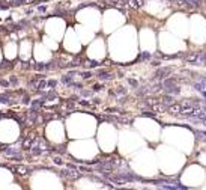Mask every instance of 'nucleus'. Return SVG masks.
<instances>
[{"instance_id": "obj_1", "label": "nucleus", "mask_w": 206, "mask_h": 190, "mask_svg": "<svg viewBox=\"0 0 206 190\" xmlns=\"http://www.w3.org/2000/svg\"><path fill=\"white\" fill-rule=\"evenodd\" d=\"M167 110H169V113H172V115H175V116H178L179 113H181V110H182V104H170L169 107H167Z\"/></svg>"}, {"instance_id": "obj_2", "label": "nucleus", "mask_w": 206, "mask_h": 190, "mask_svg": "<svg viewBox=\"0 0 206 190\" xmlns=\"http://www.w3.org/2000/svg\"><path fill=\"white\" fill-rule=\"evenodd\" d=\"M128 6L130 8H134V9H137V8H140L142 5H143V0H128Z\"/></svg>"}, {"instance_id": "obj_3", "label": "nucleus", "mask_w": 206, "mask_h": 190, "mask_svg": "<svg viewBox=\"0 0 206 190\" xmlns=\"http://www.w3.org/2000/svg\"><path fill=\"white\" fill-rule=\"evenodd\" d=\"M98 77H99L101 80H107V78H112V75H110L109 72H101V74H98Z\"/></svg>"}, {"instance_id": "obj_4", "label": "nucleus", "mask_w": 206, "mask_h": 190, "mask_svg": "<svg viewBox=\"0 0 206 190\" xmlns=\"http://www.w3.org/2000/svg\"><path fill=\"white\" fill-rule=\"evenodd\" d=\"M45 86H47V81H45V80H41V81L36 83V87H38V89H44Z\"/></svg>"}, {"instance_id": "obj_5", "label": "nucleus", "mask_w": 206, "mask_h": 190, "mask_svg": "<svg viewBox=\"0 0 206 190\" xmlns=\"http://www.w3.org/2000/svg\"><path fill=\"white\" fill-rule=\"evenodd\" d=\"M130 84H131V86H134V87H137V86H139L137 80H134V78H130Z\"/></svg>"}, {"instance_id": "obj_6", "label": "nucleus", "mask_w": 206, "mask_h": 190, "mask_svg": "<svg viewBox=\"0 0 206 190\" xmlns=\"http://www.w3.org/2000/svg\"><path fill=\"white\" fill-rule=\"evenodd\" d=\"M14 170H18V173H26V172H27L26 167H15Z\"/></svg>"}, {"instance_id": "obj_7", "label": "nucleus", "mask_w": 206, "mask_h": 190, "mask_svg": "<svg viewBox=\"0 0 206 190\" xmlns=\"http://www.w3.org/2000/svg\"><path fill=\"white\" fill-rule=\"evenodd\" d=\"M81 77H83V78H89V77H92V74H90L89 71H87V72H81Z\"/></svg>"}, {"instance_id": "obj_8", "label": "nucleus", "mask_w": 206, "mask_h": 190, "mask_svg": "<svg viewBox=\"0 0 206 190\" xmlns=\"http://www.w3.org/2000/svg\"><path fill=\"white\" fill-rule=\"evenodd\" d=\"M101 89H102L101 84H95V86H93V90H95V92H98V90H101Z\"/></svg>"}, {"instance_id": "obj_9", "label": "nucleus", "mask_w": 206, "mask_h": 190, "mask_svg": "<svg viewBox=\"0 0 206 190\" xmlns=\"http://www.w3.org/2000/svg\"><path fill=\"white\" fill-rule=\"evenodd\" d=\"M54 163H56V164H63V161H62L60 158H54Z\"/></svg>"}, {"instance_id": "obj_10", "label": "nucleus", "mask_w": 206, "mask_h": 190, "mask_svg": "<svg viewBox=\"0 0 206 190\" xmlns=\"http://www.w3.org/2000/svg\"><path fill=\"white\" fill-rule=\"evenodd\" d=\"M24 0H14V5H21Z\"/></svg>"}, {"instance_id": "obj_11", "label": "nucleus", "mask_w": 206, "mask_h": 190, "mask_svg": "<svg viewBox=\"0 0 206 190\" xmlns=\"http://www.w3.org/2000/svg\"><path fill=\"white\" fill-rule=\"evenodd\" d=\"M118 92H119V93H125L127 89H122V87H121V89H118Z\"/></svg>"}, {"instance_id": "obj_12", "label": "nucleus", "mask_w": 206, "mask_h": 190, "mask_svg": "<svg viewBox=\"0 0 206 190\" xmlns=\"http://www.w3.org/2000/svg\"><path fill=\"white\" fill-rule=\"evenodd\" d=\"M44 68H45L44 65H36V69H44Z\"/></svg>"}, {"instance_id": "obj_13", "label": "nucleus", "mask_w": 206, "mask_h": 190, "mask_svg": "<svg viewBox=\"0 0 206 190\" xmlns=\"http://www.w3.org/2000/svg\"><path fill=\"white\" fill-rule=\"evenodd\" d=\"M45 9H47V8H45V6H41V8H39V12H44V11H45Z\"/></svg>"}]
</instances>
